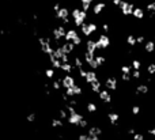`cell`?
Here are the masks:
<instances>
[{
    "label": "cell",
    "instance_id": "1",
    "mask_svg": "<svg viewBox=\"0 0 155 140\" xmlns=\"http://www.w3.org/2000/svg\"><path fill=\"white\" fill-rule=\"evenodd\" d=\"M71 16L74 18V25L76 27H80L86 22V19H87V12L83 11L82 8H79V7H75V8L72 10Z\"/></svg>",
    "mask_w": 155,
    "mask_h": 140
},
{
    "label": "cell",
    "instance_id": "2",
    "mask_svg": "<svg viewBox=\"0 0 155 140\" xmlns=\"http://www.w3.org/2000/svg\"><path fill=\"white\" fill-rule=\"evenodd\" d=\"M95 44H97V49L98 50H102V49H107L109 46H110V38L107 34H101L99 38L95 41Z\"/></svg>",
    "mask_w": 155,
    "mask_h": 140
},
{
    "label": "cell",
    "instance_id": "3",
    "mask_svg": "<svg viewBox=\"0 0 155 140\" xmlns=\"http://www.w3.org/2000/svg\"><path fill=\"white\" fill-rule=\"evenodd\" d=\"M118 8L121 10V14H123L124 16H131V15H132V12H133V8H135V5H133L132 3L127 1V0H123Z\"/></svg>",
    "mask_w": 155,
    "mask_h": 140
},
{
    "label": "cell",
    "instance_id": "4",
    "mask_svg": "<svg viewBox=\"0 0 155 140\" xmlns=\"http://www.w3.org/2000/svg\"><path fill=\"white\" fill-rule=\"evenodd\" d=\"M83 118V116L80 113H78V112H74V113H70L68 114V117H67V120H68V124H71V125H75V127H78V124L80 122V120Z\"/></svg>",
    "mask_w": 155,
    "mask_h": 140
},
{
    "label": "cell",
    "instance_id": "5",
    "mask_svg": "<svg viewBox=\"0 0 155 140\" xmlns=\"http://www.w3.org/2000/svg\"><path fill=\"white\" fill-rule=\"evenodd\" d=\"M74 84H76L75 78L72 76V75H70V73H67L65 76L61 79V86L64 87V89H70V87H72Z\"/></svg>",
    "mask_w": 155,
    "mask_h": 140
},
{
    "label": "cell",
    "instance_id": "6",
    "mask_svg": "<svg viewBox=\"0 0 155 140\" xmlns=\"http://www.w3.org/2000/svg\"><path fill=\"white\" fill-rule=\"evenodd\" d=\"M56 18L59 21H65V19L70 18V10L67 7H60V8L56 11Z\"/></svg>",
    "mask_w": 155,
    "mask_h": 140
},
{
    "label": "cell",
    "instance_id": "7",
    "mask_svg": "<svg viewBox=\"0 0 155 140\" xmlns=\"http://www.w3.org/2000/svg\"><path fill=\"white\" fill-rule=\"evenodd\" d=\"M103 84H105V87H106V90H109V91H116L117 90V79L113 78V76L107 78Z\"/></svg>",
    "mask_w": 155,
    "mask_h": 140
},
{
    "label": "cell",
    "instance_id": "8",
    "mask_svg": "<svg viewBox=\"0 0 155 140\" xmlns=\"http://www.w3.org/2000/svg\"><path fill=\"white\" fill-rule=\"evenodd\" d=\"M78 36H79V33H78L76 29H68L67 33H65V37H64V41H67V42H72Z\"/></svg>",
    "mask_w": 155,
    "mask_h": 140
},
{
    "label": "cell",
    "instance_id": "9",
    "mask_svg": "<svg viewBox=\"0 0 155 140\" xmlns=\"http://www.w3.org/2000/svg\"><path fill=\"white\" fill-rule=\"evenodd\" d=\"M98 97H99V100L102 102H105V104H110L112 102V94L109 93V90H101L98 93Z\"/></svg>",
    "mask_w": 155,
    "mask_h": 140
},
{
    "label": "cell",
    "instance_id": "10",
    "mask_svg": "<svg viewBox=\"0 0 155 140\" xmlns=\"http://www.w3.org/2000/svg\"><path fill=\"white\" fill-rule=\"evenodd\" d=\"M144 15H146V11H144V8H143V7H135V8H133L132 16L135 19H137V21H142V19L144 18Z\"/></svg>",
    "mask_w": 155,
    "mask_h": 140
},
{
    "label": "cell",
    "instance_id": "11",
    "mask_svg": "<svg viewBox=\"0 0 155 140\" xmlns=\"http://www.w3.org/2000/svg\"><path fill=\"white\" fill-rule=\"evenodd\" d=\"M97 79H98V75H97V72H95L94 69H90V71H87L86 76H84V82H86L87 84L93 83V82L97 80Z\"/></svg>",
    "mask_w": 155,
    "mask_h": 140
},
{
    "label": "cell",
    "instance_id": "12",
    "mask_svg": "<svg viewBox=\"0 0 155 140\" xmlns=\"http://www.w3.org/2000/svg\"><path fill=\"white\" fill-rule=\"evenodd\" d=\"M97 44H95V41L94 40H87L86 41V52H89L91 54H95L97 52Z\"/></svg>",
    "mask_w": 155,
    "mask_h": 140
},
{
    "label": "cell",
    "instance_id": "13",
    "mask_svg": "<svg viewBox=\"0 0 155 140\" xmlns=\"http://www.w3.org/2000/svg\"><path fill=\"white\" fill-rule=\"evenodd\" d=\"M60 46H61L63 52H64L65 54H72V53H74V50H75V48H76L72 42H67V41L63 44V45H60Z\"/></svg>",
    "mask_w": 155,
    "mask_h": 140
},
{
    "label": "cell",
    "instance_id": "14",
    "mask_svg": "<svg viewBox=\"0 0 155 140\" xmlns=\"http://www.w3.org/2000/svg\"><path fill=\"white\" fill-rule=\"evenodd\" d=\"M146 53H154L155 52V41L154 40H148L144 42V49Z\"/></svg>",
    "mask_w": 155,
    "mask_h": 140
},
{
    "label": "cell",
    "instance_id": "15",
    "mask_svg": "<svg viewBox=\"0 0 155 140\" xmlns=\"http://www.w3.org/2000/svg\"><path fill=\"white\" fill-rule=\"evenodd\" d=\"M105 7H106V3H105V1H98L97 4L93 7L94 15H99V14H101L102 11L105 10Z\"/></svg>",
    "mask_w": 155,
    "mask_h": 140
},
{
    "label": "cell",
    "instance_id": "16",
    "mask_svg": "<svg viewBox=\"0 0 155 140\" xmlns=\"http://www.w3.org/2000/svg\"><path fill=\"white\" fill-rule=\"evenodd\" d=\"M90 87H91V91H93V93L98 94V93L102 90V82L99 80V79H97V80H94L93 83H90Z\"/></svg>",
    "mask_w": 155,
    "mask_h": 140
},
{
    "label": "cell",
    "instance_id": "17",
    "mask_svg": "<svg viewBox=\"0 0 155 140\" xmlns=\"http://www.w3.org/2000/svg\"><path fill=\"white\" fill-rule=\"evenodd\" d=\"M107 120H109V122H110V125H117L118 124V120H120V116L117 113H114V112H110V113L107 114Z\"/></svg>",
    "mask_w": 155,
    "mask_h": 140
},
{
    "label": "cell",
    "instance_id": "18",
    "mask_svg": "<svg viewBox=\"0 0 155 140\" xmlns=\"http://www.w3.org/2000/svg\"><path fill=\"white\" fill-rule=\"evenodd\" d=\"M148 86L146 83H140L136 86V94H140V95H144V94H148Z\"/></svg>",
    "mask_w": 155,
    "mask_h": 140
},
{
    "label": "cell",
    "instance_id": "19",
    "mask_svg": "<svg viewBox=\"0 0 155 140\" xmlns=\"http://www.w3.org/2000/svg\"><path fill=\"white\" fill-rule=\"evenodd\" d=\"M87 135L89 136H101L102 135V129L99 127H90Z\"/></svg>",
    "mask_w": 155,
    "mask_h": 140
},
{
    "label": "cell",
    "instance_id": "20",
    "mask_svg": "<svg viewBox=\"0 0 155 140\" xmlns=\"http://www.w3.org/2000/svg\"><path fill=\"white\" fill-rule=\"evenodd\" d=\"M80 32H82V34H83L84 37H87V38H89V37L91 36V34H93V33L90 32L89 25H87V23H83V25L80 26Z\"/></svg>",
    "mask_w": 155,
    "mask_h": 140
},
{
    "label": "cell",
    "instance_id": "21",
    "mask_svg": "<svg viewBox=\"0 0 155 140\" xmlns=\"http://www.w3.org/2000/svg\"><path fill=\"white\" fill-rule=\"evenodd\" d=\"M127 44H128L129 46H135L136 45V37L133 36V34H129V36L127 37Z\"/></svg>",
    "mask_w": 155,
    "mask_h": 140
},
{
    "label": "cell",
    "instance_id": "22",
    "mask_svg": "<svg viewBox=\"0 0 155 140\" xmlns=\"http://www.w3.org/2000/svg\"><path fill=\"white\" fill-rule=\"evenodd\" d=\"M86 109H87L89 113H94V112H97V105L94 104V102H89L87 106H86Z\"/></svg>",
    "mask_w": 155,
    "mask_h": 140
},
{
    "label": "cell",
    "instance_id": "23",
    "mask_svg": "<svg viewBox=\"0 0 155 140\" xmlns=\"http://www.w3.org/2000/svg\"><path fill=\"white\" fill-rule=\"evenodd\" d=\"M146 11L147 12H155V1H150L146 4Z\"/></svg>",
    "mask_w": 155,
    "mask_h": 140
},
{
    "label": "cell",
    "instance_id": "24",
    "mask_svg": "<svg viewBox=\"0 0 155 140\" xmlns=\"http://www.w3.org/2000/svg\"><path fill=\"white\" fill-rule=\"evenodd\" d=\"M52 127H54V128H61L63 127L61 118H53V120H52Z\"/></svg>",
    "mask_w": 155,
    "mask_h": 140
},
{
    "label": "cell",
    "instance_id": "25",
    "mask_svg": "<svg viewBox=\"0 0 155 140\" xmlns=\"http://www.w3.org/2000/svg\"><path fill=\"white\" fill-rule=\"evenodd\" d=\"M94 59H95V61L98 63L99 67H102V65L105 64V61H106V57H105V56H95Z\"/></svg>",
    "mask_w": 155,
    "mask_h": 140
},
{
    "label": "cell",
    "instance_id": "26",
    "mask_svg": "<svg viewBox=\"0 0 155 140\" xmlns=\"http://www.w3.org/2000/svg\"><path fill=\"white\" fill-rule=\"evenodd\" d=\"M147 73L148 75H155V63H150L147 65Z\"/></svg>",
    "mask_w": 155,
    "mask_h": 140
},
{
    "label": "cell",
    "instance_id": "27",
    "mask_svg": "<svg viewBox=\"0 0 155 140\" xmlns=\"http://www.w3.org/2000/svg\"><path fill=\"white\" fill-rule=\"evenodd\" d=\"M131 76H132V79H140V78H142V72H140V69H132Z\"/></svg>",
    "mask_w": 155,
    "mask_h": 140
},
{
    "label": "cell",
    "instance_id": "28",
    "mask_svg": "<svg viewBox=\"0 0 155 140\" xmlns=\"http://www.w3.org/2000/svg\"><path fill=\"white\" fill-rule=\"evenodd\" d=\"M121 79L124 83H129L132 80V76H131V73H121Z\"/></svg>",
    "mask_w": 155,
    "mask_h": 140
},
{
    "label": "cell",
    "instance_id": "29",
    "mask_svg": "<svg viewBox=\"0 0 155 140\" xmlns=\"http://www.w3.org/2000/svg\"><path fill=\"white\" fill-rule=\"evenodd\" d=\"M131 67H132V69H140V68H142V63H140V61H139V60H132V65H131Z\"/></svg>",
    "mask_w": 155,
    "mask_h": 140
},
{
    "label": "cell",
    "instance_id": "30",
    "mask_svg": "<svg viewBox=\"0 0 155 140\" xmlns=\"http://www.w3.org/2000/svg\"><path fill=\"white\" fill-rule=\"evenodd\" d=\"M121 72H123V73H131V72H132V67H131V65L124 64V65L121 67Z\"/></svg>",
    "mask_w": 155,
    "mask_h": 140
},
{
    "label": "cell",
    "instance_id": "31",
    "mask_svg": "<svg viewBox=\"0 0 155 140\" xmlns=\"http://www.w3.org/2000/svg\"><path fill=\"white\" fill-rule=\"evenodd\" d=\"M78 127L82 128V129H86V128L89 127V121H87V120H84V118H82V120H80V122L78 124Z\"/></svg>",
    "mask_w": 155,
    "mask_h": 140
},
{
    "label": "cell",
    "instance_id": "32",
    "mask_svg": "<svg viewBox=\"0 0 155 140\" xmlns=\"http://www.w3.org/2000/svg\"><path fill=\"white\" fill-rule=\"evenodd\" d=\"M45 75H46V78L52 79V78L54 76V69H53V68H48V69L45 71Z\"/></svg>",
    "mask_w": 155,
    "mask_h": 140
},
{
    "label": "cell",
    "instance_id": "33",
    "mask_svg": "<svg viewBox=\"0 0 155 140\" xmlns=\"http://www.w3.org/2000/svg\"><path fill=\"white\" fill-rule=\"evenodd\" d=\"M80 3H82V10L87 12L90 10V7H91V3H89V1H80Z\"/></svg>",
    "mask_w": 155,
    "mask_h": 140
},
{
    "label": "cell",
    "instance_id": "34",
    "mask_svg": "<svg viewBox=\"0 0 155 140\" xmlns=\"http://www.w3.org/2000/svg\"><path fill=\"white\" fill-rule=\"evenodd\" d=\"M139 113H140V106H139V105H133L132 106V114L133 116H137Z\"/></svg>",
    "mask_w": 155,
    "mask_h": 140
},
{
    "label": "cell",
    "instance_id": "35",
    "mask_svg": "<svg viewBox=\"0 0 155 140\" xmlns=\"http://www.w3.org/2000/svg\"><path fill=\"white\" fill-rule=\"evenodd\" d=\"M132 139L133 140H144V136L142 135V133H137V132H135L132 135Z\"/></svg>",
    "mask_w": 155,
    "mask_h": 140
},
{
    "label": "cell",
    "instance_id": "36",
    "mask_svg": "<svg viewBox=\"0 0 155 140\" xmlns=\"http://www.w3.org/2000/svg\"><path fill=\"white\" fill-rule=\"evenodd\" d=\"M72 44H74L75 46H80V45H82V37L78 36V37L75 38V40L72 41Z\"/></svg>",
    "mask_w": 155,
    "mask_h": 140
},
{
    "label": "cell",
    "instance_id": "37",
    "mask_svg": "<svg viewBox=\"0 0 155 140\" xmlns=\"http://www.w3.org/2000/svg\"><path fill=\"white\" fill-rule=\"evenodd\" d=\"M144 42H146L144 36H137L136 37V44H144Z\"/></svg>",
    "mask_w": 155,
    "mask_h": 140
},
{
    "label": "cell",
    "instance_id": "38",
    "mask_svg": "<svg viewBox=\"0 0 155 140\" xmlns=\"http://www.w3.org/2000/svg\"><path fill=\"white\" fill-rule=\"evenodd\" d=\"M87 25H89V29H90V32L91 33L97 32V25H95V23H87Z\"/></svg>",
    "mask_w": 155,
    "mask_h": 140
},
{
    "label": "cell",
    "instance_id": "39",
    "mask_svg": "<svg viewBox=\"0 0 155 140\" xmlns=\"http://www.w3.org/2000/svg\"><path fill=\"white\" fill-rule=\"evenodd\" d=\"M102 30H103V33H105V34H107V33H109V30H110V27H109V25H107V23H103V25H102Z\"/></svg>",
    "mask_w": 155,
    "mask_h": 140
},
{
    "label": "cell",
    "instance_id": "40",
    "mask_svg": "<svg viewBox=\"0 0 155 140\" xmlns=\"http://www.w3.org/2000/svg\"><path fill=\"white\" fill-rule=\"evenodd\" d=\"M78 140H89V135L87 133H82V135H79Z\"/></svg>",
    "mask_w": 155,
    "mask_h": 140
},
{
    "label": "cell",
    "instance_id": "41",
    "mask_svg": "<svg viewBox=\"0 0 155 140\" xmlns=\"http://www.w3.org/2000/svg\"><path fill=\"white\" fill-rule=\"evenodd\" d=\"M121 1H123V0H112V4L114 5V7H117V8H118L120 4H121Z\"/></svg>",
    "mask_w": 155,
    "mask_h": 140
},
{
    "label": "cell",
    "instance_id": "42",
    "mask_svg": "<svg viewBox=\"0 0 155 140\" xmlns=\"http://www.w3.org/2000/svg\"><path fill=\"white\" fill-rule=\"evenodd\" d=\"M148 135H151L152 137H155V127H152V128L148 129Z\"/></svg>",
    "mask_w": 155,
    "mask_h": 140
},
{
    "label": "cell",
    "instance_id": "43",
    "mask_svg": "<svg viewBox=\"0 0 155 140\" xmlns=\"http://www.w3.org/2000/svg\"><path fill=\"white\" fill-rule=\"evenodd\" d=\"M135 132H136V129H135V128H133V127H131V128H129V129H128V133H129V135H131V136H132L133 133H135Z\"/></svg>",
    "mask_w": 155,
    "mask_h": 140
},
{
    "label": "cell",
    "instance_id": "44",
    "mask_svg": "<svg viewBox=\"0 0 155 140\" xmlns=\"http://www.w3.org/2000/svg\"><path fill=\"white\" fill-rule=\"evenodd\" d=\"M89 140H101L99 136H89Z\"/></svg>",
    "mask_w": 155,
    "mask_h": 140
},
{
    "label": "cell",
    "instance_id": "45",
    "mask_svg": "<svg viewBox=\"0 0 155 140\" xmlns=\"http://www.w3.org/2000/svg\"><path fill=\"white\" fill-rule=\"evenodd\" d=\"M154 41H155V36H154Z\"/></svg>",
    "mask_w": 155,
    "mask_h": 140
},
{
    "label": "cell",
    "instance_id": "46",
    "mask_svg": "<svg viewBox=\"0 0 155 140\" xmlns=\"http://www.w3.org/2000/svg\"><path fill=\"white\" fill-rule=\"evenodd\" d=\"M144 140H146V139H144Z\"/></svg>",
    "mask_w": 155,
    "mask_h": 140
}]
</instances>
